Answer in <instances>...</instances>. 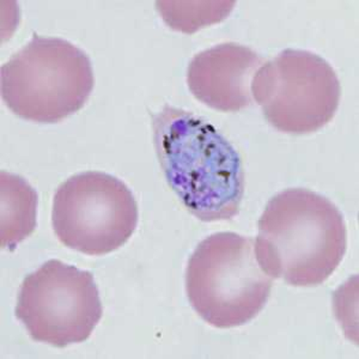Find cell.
Wrapping results in <instances>:
<instances>
[{"mask_svg": "<svg viewBox=\"0 0 359 359\" xmlns=\"http://www.w3.org/2000/svg\"><path fill=\"white\" fill-rule=\"evenodd\" d=\"M154 144L168 184L201 222L229 221L245 194L241 157L201 116L165 104L152 114Z\"/></svg>", "mask_w": 359, "mask_h": 359, "instance_id": "1", "label": "cell"}, {"mask_svg": "<svg viewBox=\"0 0 359 359\" xmlns=\"http://www.w3.org/2000/svg\"><path fill=\"white\" fill-rule=\"evenodd\" d=\"M273 279L257 262L255 241L217 233L198 245L186 269V292L193 309L216 328L250 323L265 308Z\"/></svg>", "mask_w": 359, "mask_h": 359, "instance_id": "4", "label": "cell"}, {"mask_svg": "<svg viewBox=\"0 0 359 359\" xmlns=\"http://www.w3.org/2000/svg\"><path fill=\"white\" fill-rule=\"evenodd\" d=\"M250 90L269 125L296 135L314 133L331 123L341 96L331 64L302 49H285L262 64Z\"/></svg>", "mask_w": 359, "mask_h": 359, "instance_id": "5", "label": "cell"}, {"mask_svg": "<svg viewBox=\"0 0 359 359\" xmlns=\"http://www.w3.org/2000/svg\"><path fill=\"white\" fill-rule=\"evenodd\" d=\"M1 98L13 114L37 123H57L81 111L93 93L88 54L59 37L33 39L0 69Z\"/></svg>", "mask_w": 359, "mask_h": 359, "instance_id": "3", "label": "cell"}, {"mask_svg": "<svg viewBox=\"0 0 359 359\" xmlns=\"http://www.w3.org/2000/svg\"><path fill=\"white\" fill-rule=\"evenodd\" d=\"M235 4V1H157L156 6L170 28L193 34L225 20Z\"/></svg>", "mask_w": 359, "mask_h": 359, "instance_id": "10", "label": "cell"}, {"mask_svg": "<svg viewBox=\"0 0 359 359\" xmlns=\"http://www.w3.org/2000/svg\"><path fill=\"white\" fill-rule=\"evenodd\" d=\"M1 184V248L13 250L36 228L37 194L21 176L3 170Z\"/></svg>", "mask_w": 359, "mask_h": 359, "instance_id": "9", "label": "cell"}, {"mask_svg": "<svg viewBox=\"0 0 359 359\" xmlns=\"http://www.w3.org/2000/svg\"><path fill=\"white\" fill-rule=\"evenodd\" d=\"M94 276L60 260H49L22 283L16 318L30 338L64 348L84 343L102 318Z\"/></svg>", "mask_w": 359, "mask_h": 359, "instance_id": "7", "label": "cell"}, {"mask_svg": "<svg viewBox=\"0 0 359 359\" xmlns=\"http://www.w3.org/2000/svg\"><path fill=\"white\" fill-rule=\"evenodd\" d=\"M264 62L247 46L225 42L196 54L187 71L188 88L206 106L235 113L253 103L252 82Z\"/></svg>", "mask_w": 359, "mask_h": 359, "instance_id": "8", "label": "cell"}, {"mask_svg": "<svg viewBox=\"0 0 359 359\" xmlns=\"http://www.w3.org/2000/svg\"><path fill=\"white\" fill-rule=\"evenodd\" d=\"M138 204L121 180L106 172L71 176L55 192L52 224L59 241L100 257L123 247L138 224Z\"/></svg>", "mask_w": 359, "mask_h": 359, "instance_id": "6", "label": "cell"}, {"mask_svg": "<svg viewBox=\"0 0 359 359\" xmlns=\"http://www.w3.org/2000/svg\"><path fill=\"white\" fill-rule=\"evenodd\" d=\"M347 249L343 213L326 196L306 188L274 196L259 219L257 262L272 279L298 287L321 285Z\"/></svg>", "mask_w": 359, "mask_h": 359, "instance_id": "2", "label": "cell"}]
</instances>
